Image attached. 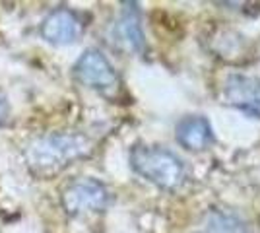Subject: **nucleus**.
<instances>
[{
	"instance_id": "f257e3e1",
	"label": "nucleus",
	"mask_w": 260,
	"mask_h": 233,
	"mask_svg": "<svg viewBox=\"0 0 260 233\" xmlns=\"http://www.w3.org/2000/svg\"><path fill=\"white\" fill-rule=\"evenodd\" d=\"M91 140L78 132H51L31 140L23 150L25 161L35 173H56L72 161L91 154Z\"/></svg>"
},
{
	"instance_id": "f03ea898",
	"label": "nucleus",
	"mask_w": 260,
	"mask_h": 233,
	"mask_svg": "<svg viewBox=\"0 0 260 233\" xmlns=\"http://www.w3.org/2000/svg\"><path fill=\"white\" fill-rule=\"evenodd\" d=\"M130 165L140 177L159 189L175 190L184 183L183 161L161 146H134L130 152Z\"/></svg>"
},
{
	"instance_id": "7ed1b4c3",
	"label": "nucleus",
	"mask_w": 260,
	"mask_h": 233,
	"mask_svg": "<svg viewBox=\"0 0 260 233\" xmlns=\"http://www.w3.org/2000/svg\"><path fill=\"white\" fill-rule=\"evenodd\" d=\"M62 208L70 216H82L91 212H101L109 204V190L95 179H80L70 183L62 190Z\"/></svg>"
},
{
	"instance_id": "20e7f679",
	"label": "nucleus",
	"mask_w": 260,
	"mask_h": 233,
	"mask_svg": "<svg viewBox=\"0 0 260 233\" xmlns=\"http://www.w3.org/2000/svg\"><path fill=\"white\" fill-rule=\"evenodd\" d=\"M74 76L87 88L111 93L119 88V76L99 49H87L74 64Z\"/></svg>"
},
{
	"instance_id": "39448f33",
	"label": "nucleus",
	"mask_w": 260,
	"mask_h": 233,
	"mask_svg": "<svg viewBox=\"0 0 260 233\" xmlns=\"http://www.w3.org/2000/svg\"><path fill=\"white\" fill-rule=\"evenodd\" d=\"M84 34V23L76 12L56 8L41 23V35L53 45H70Z\"/></svg>"
},
{
	"instance_id": "423d86ee",
	"label": "nucleus",
	"mask_w": 260,
	"mask_h": 233,
	"mask_svg": "<svg viewBox=\"0 0 260 233\" xmlns=\"http://www.w3.org/2000/svg\"><path fill=\"white\" fill-rule=\"evenodd\" d=\"M225 99L229 105L260 119V80L249 76H229L225 84Z\"/></svg>"
},
{
	"instance_id": "0eeeda50",
	"label": "nucleus",
	"mask_w": 260,
	"mask_h": 233,
	"mask_svg": "<svg viewBox=\"0 0 260 233\" xmlns=\"http://www.w3.org/2000/svg\"><path fill=\"white\" fill-rule=\"evenodd\" d=\"M175 136L177 142L192 152H202L214 140V132H212V124L206 117L202 115H190L179 121L177 128H175Z\"/></svg>"
},
{
	"instance_id": "6e6552de",
	"label": "nucleus",
	"mask_w": 260,
	"mask_h": 233,
	"mask_svg": "<svg viewBox=\"0 0 260 233\" xmlns=\"http://www.w3.org/2000/svg\"><path fill=\"white\" fill-rule=\"evenodd\" d=\"M117 37L130 51H134V53L144 51V31H142L138 4H134V2L124 4V10H122L120 20L117 23Z\"/></svg>"
},
{
	"instance_id": "1a4fd4ad",
	"label": "nucleus",
	"mask_w": 260,
	"mask_h": 233,
	"mask_svg": "<svg viewBox=\"0 0 260 233\" xmlns=\"http://www.w3.org/2000/svg\"><path fill=\"white\" fill-rule=\"evenodd\" d=\"M210 233H250L249 227L239 220L233 214H223V212H216L210 218V225H208Z\"/></svg>"
},
{
	"instance_id": "9d476101",
	"label": "nucleus",
	"mask_w": 260,
	"mask_h": 233,
	"mask_svg": "<svg viewBox=\"0 0 260 233\" xmlns=\"http://www.w3.org/2000/svg\"><path fill=\"white\" fill-rule=\"evenodd\" d=\"M8 115H10V103L4 93H0V126L8 121Z\"/></svg>"
}]
</instances>
